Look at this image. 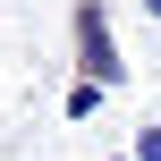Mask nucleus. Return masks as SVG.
Returning <instances> with one entry per match:
<instances>
[{
    "mask_svg": "<svg viewBox=\"0 0 161 161\" xmlns=\"http://www.w3.org/2000/svg\"><path fill=\"white\" fill-rule=\"evenodd\" d=\"M76 59H85V76H93V85H119V76H127V59H119V42H110V8H102V0H76Z\"/></svg>",
    "mask_w": 161,
    "mask_h": 161,
    "instance_id": "1",
    "label": "nucleus"
},
{
    "mask_svg": "<svg viewBox=\"0 0 161 161\" xmlns=\"http://www.w3.org/2000/svg\"><path fill=\"white\" fill-rule=\"evenodd\" d=\"M102 93H110V85H93V76H85V85L68 93V119H93V110H102Z\"/></svg>",
    "mask_w": 161,
    "mask_h": 161,
    "instance_id": "2",
    "label": "nucleus"
},
{
    "mask_svg": "<svg viewBox=\"0 0 161 161\" xmlns=\"http://www.w3.org/2000/svg\"><path fill=\"white\" fill-rule=\"evenodd\" d=\"M119 161H136V153H119Z\"/></svg>",
    "mask_w": 161,
    "mask_h": 161,
    "instance_id": "5",
    "label": "nucleus"
},
{
    "mask_svg": "<svg viewBox=\"0 0 161 161\" xmlns=\"http://www.w3.org/2000/svg\"><path fill=\"white\" fill-rule=\"evenodd\" d=\"M136 161H161V127H136V144H127Z\"/></svg>",
    "mask_w": 161,
    "mask_h": 161,
    "instance_id": "3",
    "label": "nucleus"
},
{
    "mask_svg": "<svg viewBox=\"0 0 161 161\" xmlns=\"http://www.w3.org/2000/svg\"><path fill=\"white\" fill-rule=\"evenodd\" d=\"M144 17H153V25H161V0H144Z\"/></svg>",
    "mask_w": 161,
    "mask_h": 161,
    "instance_id": "4",
    "label": "nucleus"
}]
</instances>
